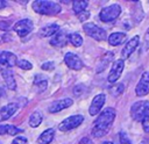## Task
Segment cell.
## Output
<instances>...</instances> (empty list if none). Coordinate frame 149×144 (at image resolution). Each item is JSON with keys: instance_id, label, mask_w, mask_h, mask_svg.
<instances>
[{"instance_id": "d590c367", "label": "cell", "mask_w": 149, "mask_h": 144, "mask_svg": "<svg viewBox=\"0 0 149 144\" xmlns=\"http://www.w3.org/2000/svg\"><path fill=\"white\" fill-rule=\"evenodd\" d=\"M8 29H9V23L8 22H5V21H0V30L7 31Z\"/></svg>"}, {"instance_id": "6da1fadb", "label": "cell", "mask_w": 149, "mask_h": 144, "mask_svg": "<svg viewBox=\"0 0 149 144\" xmlns=\"http://www.w3.org/2000/svg\"><path fill=\"white\" fill-rule=\"evenodd\" d=\"M115 118V109L112 107L105 108L93 123L92 135L94 137H102L108 134Z\"/></svg>"}, {"instance_id": "4fadbf2b", "label": "cell", "mask_w": 149, "mask_h": 144, "mask_svg": "<svg viewBox=\"0 0 149 144\" xmlns=\"http://www.w3.org/2000/svg\"><path fill=\"white\" fill-rule=\"evenodd\" d=\"M66 43H68V34H66V31L61 30V29L50 39V44L56 48H63L66 45Z\"/></svg>"}, {"instance_id": "ba28073f", "label": "cell", "mask_w": 149, "mask_h": 144, "mask_svg": "<svg viewBox=\"0 0 149 144\" xmlns=\"http://www.w3.org/2000/svg\"><path fill=\"white\" fill-rule=\"evenodd\" d=\"M135 93L137 96H143L149 93V72L142 73L141 79L135 87Z\"/></svg>"}, {"instance_id": "d6986e66", "label": "cell", "mask_w": 149, "mask_h": 144, "mask_svg": "<svg viewBox=\"0 0 149 144\" xmlns=\"http://www.w3.org/2000/svg\"><path fill=\"white\" fill-rule=\"evenodd\" d=\"M58 30H59V26L56 23H51V24H48V26L41 28L38 35L41 37H49V36H54Z\"/></svg>"}, {"instance_id": "ac0fdd59", "label": "cell", "mask_w": 149, "mask_h": 144, "mask_svg": "<svg viewBox=\"0 0 149 144\" xmlns=\"http://www.w3.org/2000/svg\"><path fill=\"white\" fill-rule=\"evenodd\" d=\"M113 57H114V53H113V52H111V51L106 52V53L99 59V62H98V64H97V72L99 73V72L104 71V70L108 66V64L113 60Z\"/></svg>"}, {"instance_id": "4dcf8cb0", "label": "cell", "mask_w": 149, "mask_h": 144, "mask_svg": "<svg viewBox=\"0 0 149 144\" xmlns=\"http://www.w3.org/2000/svg\"><path fill=\"white\" fill-rule=\"evenodd\" d=\"M142 127H143V130L146 132H149V113L143 117V120H142Z\"/></svg>"}, {"instance_id": "5b68a950", "label": "cell", "mask_w": 149, "mask_h": 144, "mask_svg": "<svg viewBox=\"0 0 149 144\" xmlns=\"http://www.w3.org/2000/svg\"><path fill=\"white\" fill-rule=\"evenodd\" d=\"M83 29H84V31H85L90 37H92V38H94V39H97V41H105V39L107 38L106 31H105L102 28L98 27L97 24H94V23H92V22L85 23V24L83 26Z\"/></svg>"}, {"instance_id": "603a6c76", "label": "cell", "mask_w": 149, "mask_h": 144, "mask_svg": "<svg viewBox=\"0 0 149 144\" xmlns=\"http://www.w3.org/2000/svg\"><path fill=\"white\" fill-rule=\"evenodd\" d=\"M34 85H35L37 92H43L48 86V81L41 74H36L35 75V80H34Z\"/></svg>"}, {"instance_id": "ffe728a7", "label": "cell", "mask_w": 149, "mask_h": 144, "mask_svg": "<svg viewBox=\"0 0 149 144\" xmlns=\"http://www.w3.org/2000/svg\"><path fill=\"white\" fill-rule=\"evenodd\" d=\"M54 136H55V130L52 128L47 129L40 135V137L37 138V142L38 144H50L51 141L54 139Z\"/></svg>"}, {"instance_id": "b9f144b4", "label": "cell", "mask_w": 149, "mask_h": 144, "mask_svg": "<svg viewBox=\"0 0 149 144\" xmlns=\"http://www.w3.org/2000/svg\"><path fill=\"white\" fill-rule=\"evenodd\" d=\"M0 144H1V143H0Z\"/></svg>"}, {"instance_id": "83f0119b", "label": "cell", "mask_w": 149, "mask_h": 144, "mask_svg": "<svg viewBox=\"0 0 149 144\" xmlns=\"http://www.w3.org/2000/svg\"><path fill=\"white\" fill-rule=\"evenodd\" d=\"M16 64H17V66H19L20 69H23V70H30V69L33 67V65H31L28 60H26V59L17 60V62H16Z\"/></svg>"}, {"instance_id": "ab89813d", "label": "cell", "mask_w": 149, "mask_h": 144, "mask_svg": "<svg viewBox=\"0 0 149 144\" xmlns=\"http://www.w3.org/2000/svg\"><path fill=\"white\" fill-rule=\"evenodd\" d=\"M102 144H114L113 142H109V141H106V142H104Z\"/></svg>"}, {"instance_id": "30bf717a", "label": "cell", "mask_w": 149, "mask_h": 144, "mask_svg": "<svg viewBox=\"0 0 149 144\" xmlns=\"http://www.w3.org/2000/svg\"><path fill=\"white\" fill-rule=\"evenodd\" d=\"M105 101H106V95H105L104 93L97 94V95L93 98V100H92V102H91V106H90V108H88L90 115L93 116V115H97L98 113H100L102 106L105 105Z\"/></svg>"}, {"instance_id": "d6a6232c", "label": "cell", "mask_w": 149, "mask_h": 144, "mask_svg": "<svg viewBox=\"0 0 149 144\" xmlns=\"http://www.w3.org/2000/svg\"><path fill=\"white\" fill-rule=\"evenodd\" d=\"M12 144H28V139L26 137H23V136H19V137L14 138Z\"/></svg>"}, {"instance_id": "277c9868", "label": "cell", "mask_w": 149, "mask_h": 144, "mask_svg": "<svg viewBox=\"0 0 149 144\" xmlns=\"http://www.w3.org/2000/svg\"><path fill=\"white\" fill-rule=\"evenodd\" d=\"M149 113V101H137L130 107V116L135 121H142Z\"/></svg>"}, {"instance_id": "e0dca14e", "label": "cell", "mask_w": 149, "mask_h": 144, "mask_svg": "<svg viewBox=\"0 0 149 144\" xmlns=\"http://www.w3.org/2000/svg\"><path fill=\"white\" fill-rule=\"evenodd\" d=\"M1 75L6 82V86L7 88L14 91L16 88V82H15V79H14V75H13V72L9 70V69H2L1 70Z\"/></svg>"}, {"instance_id": "cb8c5ba5", "label": "cell", "mask_w": 149, "mask_h": 144, "mask_svg": "<svg viewBox=\"0 0 149 144\" xmlns=\"http://www.w3.org/2000/svg\"><path fill=\"white\" fill-rule=\"evenodd\" d=\"M41 122H42V115H41V113L34 111V113L29 116V125H30V127L36 128V127H38V125L41 124Z\"/></svg>"}, {"instance_id": "7402d4cb", "label": "cell", "mask_w": 149, "mask_h": 144, "mask_svg": "<svg viewBox=\"0 0 149 144\" xmlns=\"http://www.w3.org/2000/svg\"><path fill=\"white\" fill-rule=\"evenodd\" d=\"M23 130L22 129H20V128H17V127H15V125H12V124H0V135H12V136H14V135H17V134H20V132H22Z\"/></svg>"}, {"instance_id": "7c38bea8", "label": "cell", "mask_w": 149, "mask_h": 144, "mask_svg": "<svg viewBox=\"0 0 149 144\" xmlns=\"http://www.w3.org/2000/svg\"><path fill=\"white\" fill-rule=\"evenodd\" d=\"M139 43H140V37H139V36H134L133 38H130V39L126 43L125 48H123L122 51H121L122 60H123V59H127V58L135 51V49L139 46Z\"/></svg>"}, {"instance_id": "484cf974", "label": "cell", "mask_w": 149, "mask_h": 144, "mask_svg": "<svg viewBox=\"0 0 149 144\" xmlns=\"http://www.w3.org/2000/svg\"><path fill=\"white\" fill-rule=\"evenodd\" d=\"M87 5H88L87 1H73V3H72V9H73V12L78 15L79 13H81V12H84V10L86 9Z\"/></svg>"}, {"instance_id": "4316f807", "label": "cell", "mask_w": 149, "mask_h": 144, "mask_svg": "<svg viewBox=\"0 0 149 144\" xmlns=\"http://www.w3.org/2000/svg\"><path fill=\"white\" fill-rule=\"evenodd\" d=\"M119 141H120V144H132L128 135L125 131H120L119 132Z\"/></svg>"}, {"instance_id": "44dd1931", "label": "cell", "mask_w": 149, "mask_h": 144, "mask_svg": "<svg viewBox=\"0 0 149 144\" xmlns=\"http://www.w3.org/2000/svg\"><path fill=\"white\" fill-rule=\"evenodd\" d=\"M126 39V34L125 33H120V31H116V33H112L108 37V43L113 46H116V45H120L123 41Z\"/></svg>"}, {"instance_id": "d4e9b609", "label": "cell", "mask_w": 149, "mask_h": 144, "mask_svg": "<svg viewBox=\"0 0 149 144\" xmlns=\"http://www.w3.org/2000/svg\"><path fill=\"white\" fill-rule=\"evenodd\" d=\"M68 39L70 41V43H71L73 46H77V48H79V46L83 44V38H81V36H80L78 33H72V34H70V35L68 36Z\"/></svg>"}, {"instance_id": "f546056e", "label": "cell", "mask_w": 149, "mask_h": 144, "mask_svg": "<svg viewBox=\"0 0 149 144\" xmlns=\"http://www.w3.org/2000/svg\"><path fill=\"white\" fill-rule=\"evenodd\" d=\"M123 92V85L122 84H116V85H114L113 87H112V93L116 96V95H119V94H121Z\"/></svg>"}, {"instance_id": "74e56055", "label": "cell", "mask_w": 149, "mask_h": 144, "mask_svg": "<svg viewBox=\"0 0 149 144\" xmlns=\"http://www.w3.org/2000/svg\"><path fill=\"white\" fill-rule=\"evenodd\" d=\"M86 143H90V141L87 138H83L81 142H80V144H86Z\"/></svg>"}, {"instance_id": "3957f363", "label": "cell", "mask_w": 149, "mask_h": 144, "mask_svg": "<svg viewBox=\"0 0 149 144\" xmlns=\"http://www.w3.org/2000/svg\"><path fill=\"white\" fill-rule=\"evenodd\" d=\"M121 14V6L118 3H113L101 9L99 17L102 22H113Z\"/></svg>"}, {"instance_id": "8d00e7d4", "label": "cell", "mask_w": 149, "mask_h": 144, "mask_svg": "<svg viewBox=\"0 0 149 144\" xmlns=\"http://www.w3.org/2000/svg\"><path fill=\"white\" fill-rule=\"evenodd\" d=\"M6 6H7V2L3 1V0H0V9H1V8H5Z\"/></svg>"}, {"instance_id": "52a82bcc", "label": "cell", "mask_w": 149, "mask_h": 144, "mask_svg": "<svg viewBox=\"0 0 149 144\" xmlns=\"http://www.w3.org/2000/svg\"><path fill=\"white\" fill-rule=\"evenodd\" d=\"M33 27H34V24H33V21H31V20H29V19H23V20L17 21V22L14 24L13 29H14V31H15L20 37H24V36H27V35L33 30Z\"/></svg>"}, {"instance_id": "7a4b0ae2", "label": "cell", "mask_w": 149, "mask_h": 144, "mask_svg": "<svg viewBox=\"0 0 149 144\" xmlns=\"http://www.w3.org/2000/svg\"><path fill=\"white\" fill-rule=\"evenodd\" d=\"M33 9L38 14L44 15H56L61 12V5L54 1H45V0H36L31 5Z\"/></svg>"}, {"instance_id": "f35d334b", "label": "cell", "mask_w": 149, "mask_h": 144, "mask_svg": "<svg viewBox=\"0 0 149 144\" xmlns=\"http://www.w3.org/2000/svg\"><path fill=\"white\" fill-rule=\"evenodd\" d=\"M3 92H5V91H3V88H1V87H0V98L2 96V94H3Z\"/></svg>"}, {"instance_id": "8992f818", "label": "cell", "mask_w": 149, "mask_h": 144, "mask_svg": "<svg viewBox=\"0 0 149 144\" xmlns=\"http://www.w3.org/2000/svg\"><path fill=\"white\" fill-rule=\"evenodd\" d=\"M81 122H84V116L83 115H73L70 116L68 118H65L63 122H61V124L58 125V129L61 131H70L77 127H79L81 124Z\"/></svg>"}, {"instance_id": "836d02e7", "label": "cell", "mask_w": 149, "mask_h": 144, "mask_svg": "<svg viewBox=\"0 0 149 144\" xmlns=\"http://www.w3.org/2000/svg\"><path fill=\"white\" fill-rule=\"evenodd\" d=\"M42 70H45V71H51V70H54V67H55V64H54V62H45V63H43L42 64Z\"/></svg>"}, {"instance_id": "2e32d148", "label": "cell", "mask_w": 149, "mask_h": 144, "mask_svg": "<svg viewBox=\"0 0 149 144\" xmlns=\"http://www.w3.org/2000/svg\"><path fill=\"white\" fill-rule=\"evenodd\" d=\"M17 108H19V106H17L16 103H14V102L8 103V105L1 107V108H0V122L6 121V120H8L9 117H12V116L16 113Z\"/></svg>"}, {"instance_id": "60d3db41", "label": "cell", "mask_w": 149, "mask_h": 144, "mask_svg": "<svg viewBox=\"0 0 149 144\" xmlns=\"http://www.w3.org/2000/svg\"><path fill=\"white\" fill-rule=\"evenodd\" d=\"M142 144H149V139H146V142H143Z\"/></svg>"}, {"instance_id": "1f68e13d", "label": "cell", "mask_w": 149, "mask_h": 144, "mask_svg": "<svg viewBox=\"0 0 149 144\" xmlns=\"http://www.w3.org/2000/svg\"><path fill=\"white\" fill-rule=\"evenodd\" d=\"M143 49L144 50H149V28L147 29L144 37H143Z\"/></svg>"}, {"instance_id": "f1b7e54d", "label": "cell", "mask_w": 149, "mask_h": 144, "mask_svg": "<svg viewBox=\"0 0 149 144\" xmlns=\"http://www.w3.org/2000/svg\"><path fill=\"white\" fill-rule=\"evenodd\" d=\"M73 93H74V95H76V96H80L81 94H84V93H85V86H84V85H81V84H79V85L74 86V88H73Z\"/></svg>"}, {"instance_id": "9c48e42d", "label": "cell", "mask_w": 149, "mask_h": 144, "mask_svg": "<svg viewBox=\"0 0 149 144\" xmlns=\"http://www.w3.org/2000/svg\"><path fill=\"white\" fill-rule=\"evenodd\" d=\"M123 67H125V63H123V60L122 59H116L115 62H114V64L112 65V69H111V71H109V74H108V77H107V80L109 81V82H115L119 78H120V75H121V73H122V71H123Z\"/></svg>"}, {"instance_id": "8fae6325", "label": "cell", "mask_w": 149, "mask_h": 144, "mask_svg": "<svg viewBox=\"0 0 149 144\" xmlns=\"http://www.w3.org/2000/svg\"><path fill=\"white\" fill-rule=\"evenodd\" d=\"M64 62L71 70H76V71L81 70L84 66L81 59L77 55H74L73 52H66L64 56Z\"/></svg>"}, {"instance_id": "5bb4252c", "label": "cell", "mask_w": 149, "mask_h": 144, "mask_svg": "<svg viewBox=\"0 0 149 144\" xmlns=\"http://www.w3.org/2000/svg\"><path fill=\"white\" fill-rule=\"evenodd\" d=\"M17 62L16 56L9 51H1L0 52V64H2L6 69L13 67Z\"/></svg>"}, {"instance_id": "9a60e30c", "label": "cell", "mask_w": 149, "mask_h": 144, "mask_svg": "<svg viewBox=\"0 0 149 144\" xmlns=\"http://www.w3.org/2000/svg\"><path fill=\"white\" fill-rule=\"evenodd\" d=\"M72 103H73V101H72V99H70V98H65V99L57 100V101H55V102H52V103L50 105L49 111H50V113H58V111H61V110H63V109L70 107Z\"/></svg>"}, {"instance_id": "e575fe53", "label": "cell", "mask_w": 149, "mask_h": 144, "mask_svg": "<svg viewBox=\"0 0 149 144\" xmlns=\"http://www.w3.org/2000/svg\"><path fill=\"white\" fill-rule=\"evenodd\" d=\"M88 16H90V13H88L87 10H84V12H81V13L78 14V19H79V21H81V22L86 21V20L88 19Z\"/></svg>"}]
</instances>
